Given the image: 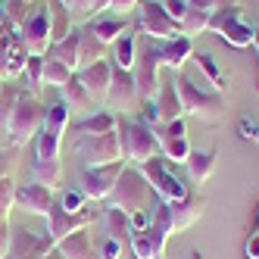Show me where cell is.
<instances>
[{"label":"cell","instance_id":"6","mask_svg":"<svg viewBox=\"0 0 259 259\" xmlns=\"http://www.w3.org/2000/svg\"><path fill=\"white\" fill-rule=\"evenodd\" d=\"M150 200H153V191H150V184H147V178L141 175V169L138 165H125L119 181H116V188H113V194L106 197V206L122 209V212L132 215L138 209H147Z\"/></svg>","mask_w":259,"mask_h":259},{"label":"cell","instance_id":"14","mask_svg":"<svg viewBox=\"0 0 259 259\" xmlns=\"http://www.w3.org/2000/svg\"><path fill=\"white\" fill-rule=\"evenodd\" d=\"M125 169V162H113V165H97V169H81V178H78V191L88 197V200H97V203H106V197L113 194L116 181Z\"/></svg>","mask_w":259,"mask_h":259},{"label":"cell","instance_id":"20","mask_svg":"<svg viewBox=\"0 0 259 259\" xmlns=\"http://www.w3.org/2000/svg\"><path fill=\"white\" fill-rule=\"evenodd\" d=\"M138 84H135V75L125 69H116L113 66V84H109V97H106V109L116 116H125L128 109H135L138 103Z\"/></svg>","mask_w":259,"mask_h":259},{"label":"cell","instance_id":"16","mask_svg":"<svg viewBox=\"0 0 259 259\" xmlns=\"http://www.w3.org/2000/svg\"><path fill=\"white\" fill-rule=\"evenodd\" d=\"M159 57H156V41H147L144 50L138 53V63L132 69V75H135V84H138V97L141 100H150L156 97V91H159Z\"/></svg>","mask_w":259,"mask_h":259},{"label":"cell","instance_id":"4","mask_svg":"<svg viewBox=\"0 0 259 259\" xmlns=\"http://www.w3.org/2000/svg\"><path fill=\"white\" fill-rule=\"evenodd\" d=\"M116 135H119V144H122V162H125V165H144L147 159L162 156L153 128H147V125L138 122V119L119 116Z\"/></svg>","mask_w":259,"mask_h":259},{"label":"cell","instance_id":"10","mask_svg":"<svg viewBox=\"0 0 259 259\" xmlns=\"http://www.w3.org/2000/svg\"><path fill=\"white\" fill-rule=\"evenodd\" d=\"M138 31L147 34V41H172V38H184L181 25L172 19L159 0H141L138 7Z\"/></svg>","mask_w":259,"mask_h":259},{"label":"cell","instance_id":"43","mask_svg":"<svg viewBox=\"0 0 259 259\" xmlns=\"http://www.w3.org/2000/svg\"><path fill=\"white\" fill-rule=\"evenodd\" d=\"M237 135L244 141H250V144H259V122L250 119V116H240L237 119Z\"/></svg>","mask_w":259,"mask_h":259},{"label":"cell","instance_id":"1","mask_svg":"<svg viewBox=\"0 0 259 259\" xmlns=\"http://www.w3.org/2000/svg\"><path fill=\"white\" fill-rule=\"evenodd\" d=\"M172 81H175L184 116H194V119L206 122V125H215L222 116H225V94H215L212 88H197L188 75H181V72L178 75L172 72Z\"/></svg>","mask_w":259,"mask_h":259},{"label":"cell","instance_id":"15","mask_svg":"<svg viewBox=\"0 0 259 259\" xmlns=\"http://www.w3.org/2000/svg\"><path fill=\"white\" fill-rule=\"evenodd\" d=\"M19 34H22V44L28 50V57H44L50 50V7L41 4L38 10H31L28 19L19 28Z\"/></svg>","mask_w":259,"mask_h":259},{"label":"cell","instance_id":"38","mask_svg":"<svg viewBox=\"0 0 259 259\" xmlns=\"http://www.w3.org/2000/svg\"><path fill=\"white\" fill-rule=\"evenodd\" d=\"M209 19H212L209 13H203V10H194V7H191V10H188V16L181 19V34L194 41V34L209 31Z\"/></svg>","mask_w":259,"mask_h":259},{"label":"cell","instance_id":"25","mask_svg":"<svg viewBox=\"0 0 259 259\" xmlns=\"http://www.w3.org/2000/svg\"><path fill=\"white\" fill-rule=\"evenodd\" d=\"M60 97H63V103L69 106V113L72 116H75V119H81V116H91V113H97V103L94 100H91V94H88V91H84V84L75 78V75H72L63 88H60Z\"/></svg>","mask_w":259,"mask_h":259},{"label":"cell","instance_id":"29","mask_svg":"<svg viewBox=\"0 0 259 259\" xmlns=\"http://www.w3.org/2000/svg\"><path fill=\"white\" fill-rule=\"evenodd\" d=\"M215 165H219L215 150H191L188 162H184V169H188V178L194 184H206L215 175Z\"/></svg>","mask_w":259,"mask_h":259},{"label":"cell","instance_id":"7","mask_svg":"<svg viewBox=\"0 0 259 259\" xmlns=\"http://www.w3.org/2000/svg\"><path fill=\"white\" fill-rule=\"evenodd\" d=\"M138 169L147 178V184H150L153 197L162 200V203H178V200H184V197L191 194L188 184L175 175V165L165 156H153V159H147L144 165H138Z\"/></svg>","mask_w":259,"mask_h":259},{"label":"cell","instance_id":"27","mask_svg":"<svg viewBox=\"0 0 259 259\" xmlns=\"http://www.w3.org/2000/svg\"><path fill=\"white\" fill-rule=\"evenodd\" d=\"M57 253H60L63 259H100L97 244L91 240L88 228H84V231H75V234H69V237H63L60 244H57Z\"/></svg>","mask_w":259,"mask_h":259},{"label":"cell","instance_id":"13","mask_svg":"<svg viewBox=\"0 0 259 259\" xmlns=\"http://www.w3.org/2000/svg\"><path fill=\"white\" fill-rule=\"evenodd\" d=\"M153 135H156V144H159V153L169 159L172 165H184V162H188L191 141H188V125H184V119L156 125Z\"/></svg>","mask_w":259,"mask_h":259},{"label":"cell","instance_id":"58","mask_svg":"<svg viewBox=\"0 0 259 259\" xmlns=\"http://www.w3.org/2000/svg\"><path fill=\"white\" fill-rule=\"evenodd\" d=\"M0 222H4V219H0Z\"/></svg>","mask_w":259,"mask_h":259},{"label":"cell","instance_id":"40","mask_svg":"<svg viewBox=\"0 0 259 259\" xmlns=\"http://www.w3.org/2000/svg\"><path fill=\"white\" fill-rule=\"evenodd\" d=\"M13 206H16V184H13V178H4L0 181V219H10V212H13Z\"/></svg>","mask_w":259,"mask_h":259},{"label":"cell","instance_id":"26","mask_svg":"<svg viewBox=\"0 0 259 259\" xmlns=\"http://www.w3.org/2000/svg\"><path fill=\"white\" fill-rule=\"evenodd\" d=\"M88 31L94 34L103 47H113L122 34L128 31V22L122 19V16H113V13H109V16H94V19L88 22Z\"/></svg>","mask_w":259,"mask_h":259},{"label":"cell","instance_id":"2","mask_svg":"<svg viewBox=\"0 0 259 259\" xmlns=\"http://www.w3.org/2000/svg\"><path fill=\"white\" fill-rule=\"evenodd\" d=\"M203 206H206V200L200 194H188L178 203H162L159 200L150 206V225L159 228L165 237H172L178 231H188L191 225H197L203 219Z\"/></svg>","mask_w":259,"mask_h":259},{"label":"cell","instance_id":"33","mask_svg":"<svg viewBox=\"0 0 259 259\" xmlns=\"http://www.w3.org/2000/svg\"><path fill=\"white\" fill-rule=\"evenodd\" d=\"M22 97V88L16 81H4L0 88V147H7V132H10V119H13V109Z\"/></svg>","mask_w":259,"mask_h":259},{"label":"cell","instance_id":"5","mask_svg":"<svg viewBox=\"0 0 259 259\" xmlns=\"http://www.w3.org/2000/svg\"><path fill=\"white\" fill-rule=\"evenodd\" d=\"M44 116H47V106L22 88V97H19V103H16L13 119H10L7 147H25V144H31L34 138L41 135V128H44Z\"/></svg>","mask_w":259,"mask_h":259},{"label":"cell","instance_id":"19","mask_svg":"<svg viewBox=\"0 0 259 259\" xmlns=\"http://www.w3.org/2000/svg\"><path fill=\"white\" fill-rule=\"evenodd\" d=\"M57 250V244L50 240V234H38V231H13V240H10V253L7 259H44L47 253Z\"/></svg>","mask_w":259,"mask_h":259},{"label":"cell","instance_id":"56","mask_svg":"<svg viewBox=\"0 0 259 259\" xmlns=\"http://www.w3.org/2000/svg\"><path fill=\"white\" fill-rule=\"evenodd\" d=\"M191 259H200V253H191Z\"/></svg>","mask_w":259,"mask_h":259},{"label":"cell","instance_id":"35","mask_svg":"<svg viewBox=\"0 0 259 259\" xmlns=\"http://www.w3.org/2000/svg\"><path fill=\"white\" fill-rule=\"evenodd\" d=\"M47 7H50V44H60L66 34L72 31V13L60 4V0H47Z\"/></svg>","mask_w":259,"mask_h":259},{"label":"cell","instance_id":"30","mask_svg":"<svg viewBox=\"0 0 259 259\" xmlns=\"http://www.w3.org/2000/svg\"><path fill=\"white\" fill-rule=\"evenodd\" d=\"M156 109H159V122H175V119H184V109H181V100H178V91H175V81H159V91H156Z\"/></svg>","mask_w":259,"mask_h":259},{"label":"cell","instance_id":"54","mask_svg":"<svg viewBox=\"0 0 259 259\" xmlns=\"http://www.w3.org/2000/svg\"><path fill=\"white\" fill-rule=\"evenodd\" d=\"M44 259H63V256H60V253H57V250H53V253H47V256H44Z\"/></svg>","mask_w":259,"mask_h":259},{"label":"cell","instance_id":"8","mask_svg":"<svg viewBox=\"0 0 259 259\" xmlns=\"http://www.w3.org/2000/svg\"><path fill=\"white\" fill-rule=\"evenodd\" d=\"M72 125V113L69 106L60 100V103H50L47 106V116H44V128L41 135L34 138V150L38 156L34 159H60V150H63V138Z\"/></svg>","mask_w":259,"mask_h":259},{"label":"cell","instance_id":"47","mask_svg":"<svg viewBox=\"0 0 259 259\" xmlns=\"http://www.w3.org/2000/svg\"><path fill=\"white\" fill-rule=\"evenodd\" d=\"M138 7H141V0H113V4H109V13L113 16H128V13H138Z\"/></svg>","mask_w":259,"mask_h":259},{"label":"cell","instance_id":"9","mask_svg":"<svg viewBox=\"0 0 259 259\" xmlns=\"http://www.w3.org/2000/svg\"><path fill=\"white\" fill-rule=\"evenodd\" d=\"M72 153L81 162V169H97V165H113L122 162V144L116 132H106L97 138H81L72 144Z\"/></svg>","mask_w":259,"mask_h":259},{"label":"cell","instance_id":"41","mask_svg":"<svg viewBox=\"0 0 259 259\" xmlns=\"http://www.w3.org/2000/svg\"><path fill=\"white\" fill-rule=\"evenodd\" d=\"M188 4L194 10H203V13H219V10H225V7H244V0H188Z\"/></svg>","mask_w":259,"mask_h":259},{"label":"cell","instance_id":"21","mask_svg":"<svg viewBox=\"0 0 259 259\" xmlns=\"http://www.w3.org/2000/svg\"><path fill=\"white\" fill-rule=\"evenodd\" d=\"M53 203H57V197H53V188H47V184L28 181V184L16 188V206H22V212H28V215H44L47 219Z\"/></svg>","mask_w":259,"mask_h":259},{"label":"cell","instance_id":"42","mask_svg":"<svg viewBox=\"0 0 259 259\" xmlns=\"http://www.w3.org/2000/svg\"><path fill=\"white\" fill-rule=\"evenodd\" d=\"M138 122H144L147 128L162 125V122H159V109H156V100H153V97H150V100H141V116H138Z\"/></svg>","mask_w":259,"mask_h":259},{"label":"cell","instance_id":"50","mask_svg":"<svg viewBox=\"0 0 259 259\" xmlns=\"http://www.w3.org/2000/svg\"><path fill=\"white\" fill-rule=\"evenodd\" d=\"M244 256H247V259H259V231L247 237V244H244Z\"/></svg>","mask_w":259,"mask_h":259},{"label":"cell","instance_id":"45","mask_svg":"<svg viewBox=\"0 0 259 259\" xmlns=\"http://www.w3.org/2000/svg\"><path fill=\"white\" fill-rule=\"evenodd\" d=\"M162 7H165V13H169L178 25H181V19H184V16H188V10H191L188 0H162Z\"/></svg>","mask_w":259,"mask_h":259},{"label":"cell","instance_id":"39","mask_svg":"<svg viewBox=\"0 0 259 259\" xmlns=\"http://www.w3.org/2000/svg\"><path fill=\"white\" fill-rule=\"evenodd\" d=\"M60 206L66 209V212H72V215H78V212H88V197L75 188V191H63L60 194Z\"/></svg>","mask_w":259,"mask_h":259},{"label":"cell","instance_id":"34","mask_svg":"<svg viewBox=\"0 0 259 259\" xmlns=\"http://www.w3.org/2000/svg\"><path fill=\"white\" fill-rule=\"evenodd\" d=\"M31 181L47 184V188L57 191L63 181V159H34L31 165Z\"/></svg>","mask_w":259,"mask_h":259},{"label":"cell","instance_id":"51","mask_svg":"<svg viewBox=\"0 0 259 259\" xmlns=\"http://www.w3.org/2000/svg\"><path fill=\"white\" fill-rule=\"evenodd\" d=\"M10 172H13V159H10L4 150H0V181H4V178H10Z\"/></svg>","mask_w":259,"mask_h":259},{"label":"cell","instance_id":"44","mask_svg":"<svg viewBox=\"0 0 259 259\" xmlns=\"http://www.w3.org/2000/svg\"><path fill=\"white\" fill-rule=\"evenodd\" d=\"M122 250H125V244H119V240H113V237H103L100 247H97L100 259H122Z\"/></svg>","mask_w":259,"mask_h":259},{"label":"cell","instance_id":"53","mask_svg":"<svg viewBox=\"0 0 259 259\" xmlns=\"http://www.w3.org/2000/svg\"><path fill=\"white\" fill-rule=\"evenodd\" d=\"M7 22V10H4V4H0V25Z\"/></svg>","mask_w":259,"mask_h":259},{"label":"cell","instance_id":"17","mask_svg":"<svg viewBox=\"0 0 259 259\" xmlns=\"http://www.w3.org/2000/svg\"><path fill=\"white\" fill-rule=\"evenodd\" d=\"M75 78L84 84V91L91 94V100H94L100 109H106V97H109V84H113V63H109V57L97 60L84 66L81 72H75Z\"/></svg>","mask_w":259,"mask_h":259},{"label":"cell","instance_id":"46","mask_svg":"<svg viewBox=\"0 0 259 259\" xmlns=\"http://www.w3.org/2000/svg\"><path fill=\"white\" fill-rule=\"evenodd\" d=\"M60 4H63L72 16H81V19H94V16H91V0H60Z\"/></svg>","mask_w":259,"mask_h":259},{"label":"cell","instance_id":"23","mask_svg":"<svg viewBox=\"0 0 259 259\" xmlns=\"http://www.w3.org/2000/svg\"><path fill=\"white\" fill-rule=\"evenodd\" d=\"M156 57H159V66L169 69V72H178L184 69V63H188L194 57V41L191 38H172V41H156Z\"/></svg>","mask_w":259,"mask_h":259},{"label":"cell","instance_id":"49","mask_svg":"<svg viewBox=\"0 0 259 259\" xmlns=\"http://www.w3.org/2000/svg\"><path fill=\"white\" fill-rule=\"evenodd\" d=\"M10 240H13L10 222H0V259H7V253H10Z\"/></svg>","mask_w":259,"mask_h":259},{"label":"cell","instance_id":"18","mask_svg":"<svg viewBox=\"0 0 259 259\" xmlns=\"http://www.w3.org/2000/svg\"><path fill=\"white\" fill-rule=\"evenodd\" d=\"M94 222H97L94 212H78V215H72V212H66V209L60 206V203H53L50 212H47V234H50L53 244H60L63 237L75 234V231H84V228L94 225Z\"/></svg>","mask_w":259,"mask_h":259},{"label":"cell","instance_id":"28","mask_svg":"<svg viewBox=\"0 0 259 259\" xmlns=\"http://www.w3.org/2000/svg\"><path fill=\"white\" fill-rule=\"evenodd\" d=\"M100 222H103V234L113 237V240H119V244H128V240H132V234H135V231H132V219H128V212H122V209L103 206Z\"/></svg>","mask_w":259,"mask_h":259},{"label":"cell","instance_id":"57","mask_svg":"<svg viewBox=\"0 0 259 259\" xmlns=\"http://www.w3.org/2000/svg\"><path fill=\"white\" fill-rule=\"evenodd\" d=\"M256 222H259V206H256Z\"/></svg>","mask_w":259,"mask_h":259},{"label":"cell","instance_id":"36","mask_svg":"<svg viewBox=\"0 0 259 259\" xmlns=\"http://www.w3.org/2000/svg\"><path fill=\"white\" fill-rule=\"evenodd\" d=\"M22 78H25V91L31 97H38L41 88H44V57H28Z\"/></svg>","mask_w":259,"mask_h":259},{"label":"cell","instance_id":"48","mask_svg":"<svg viewBox=\"0 0 259 259\" xmlns=\"http://www.w3.org/2000/svg\"><path fill=\"white\" fill-rule=\"evenodd\" d=\"M128 219H132V231H144V228H150V206L132 212Z\"/></svg>","mask_w":259,"mask_h":259},{"label":"cell","instance_id":"11","mask_svg":"<svg viewBox=\"0 0 259 259\" xmlns=\"http://www.w3.org/2000/svg\"><path fill=\"white\" fill-rule=\"evenodd\" d=\"M209 31L219 34L225 44H231V47H237V50L253 44V25L244 19V7H225V10L212 13Z\"/></svg>","mask_w":259,"mask_h":259},{"label":"cell","instance_id":"37","mask_svg":"<svg viewBox=\"0 0 259 259\" xmlns=\"http://www.w3.org/2000/svg\"><path fill=\"white\" fill-rule=\"evenodd\" d=\"M75 72H72L66 63H60V60H50V57H44V84H50V88H63Z\"/></svg>","mask_w":259,"mask_h":259},{"label":"cell","instance_id":"32","mask_svg":"<svg viewBox=\"0 0 259 259\" xmlns=\"http://www.w3.org/2000/svg\"><path fill=\"white\" fill-rule=\"evenodd\" d=\"M109 63H113L116 69H125V72L135 69V63H138V31H125L122 38L113 44Z\"/></svg>","mask_w":259,"mask_h":259},{"label":"cell","instance_id":"52","mask_svg":"<svg viewBox=\"0 0 259 259\" xmlns=\"http://www.w3.org/2000/svg\"><path fill=\"white\" fill-rule=\"evenodd\" d=\"M109 4H113V0H91V16H103L106 10H109Z\"/></svg>","mask_w":259,"mask_h":259},{"label":"cell","instance_id":"55","mask_svg":"<svg viewBox=\"0 0 259 259\" xmlns=\"http://www.w3.org/2000/svg\"><path fill=\"white\" fill-rule=\"evenodd\" d=\"M16 4H22V7H31V4H34V0H16Z\"/></svg>","mask_w":259,"mask_h":259},{"label":"cell","instance_id":"3","mask_svg":"<svg viewBox=\"0 0 259 259\" xmlns=\"http://www.w3.org/2000/svg\"><path fill=\"white\" fill-rule=\"evenodd\" d=\"M44 57L66 63L72 72H81L84 66L103 60V44H100L94 34L88 31V25H84V28H78V25H75V28H72L60 44H50V50L44 53Z\"/></svg>","mask_w":259,"mask_h":259},{"label":"cell","instance_id":"24","mask_svg":"<svg viewBox=\"0 0 259 259\" xmlns=\"http://www.w3.org/2000/svg\"><path fill=\"white\" fill-rule=\"evenodd\" d=\"M165 244H169V237L153 225L144 228V231H135L132 240H128L135 259H165Z\"/></svg>","mask_w":259,"mask_h":259},{"label":"cell","instance_id":"12","mask_svg":"<svg viewBox=\"0 0 259 259\" xmlns=\"http://www.w3.org/2000/svg\"><path fill=\"white\" fill-rule=\"evenodd\" d=\"M25 60H28V50L22 44L19 28H13L10 22H4L0 25V81L22 78Z\"/></svg>","mask_w":259,"mask_h":259},{"label":"cell","instance_id":"31","mask_svg":"<svg viewBox=\"0 0 259 259\" xmlns=\"http://www.w3.org/2000/svg\"><path fill=\"white\" fill-rule=\"evenodd\" d=\"M191 60H194V66L200 69V75L206 78V84L215 91V94H225V91H228V75L222 72V66L215 63L212 53H197V50H194Z\"/></svg>","mask_w":259,"mask_h":259},{"label":"cell","instance_id":"22","mask_svg":"<svg viewBox=\"0 0 259 259\" xmlns=\"http://www.w3.org/2000/svg\"><path fill=\"white\" fill-rule=\"evenodd\" d=\"M116 125H119V116L116 113H109V109H97V113H91V116H81L69 125V132L72 135V144L81 141V138H97V135H106V132H116Z\"/></svg>","mask_w":259,"mask_h":259}]
</instances>
